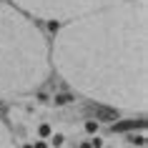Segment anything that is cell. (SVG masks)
Here are the masks:
<instances>
[{
	"label": "cell",
	"instance_id": "obj_6",
	"mask_svg": "<svg viewBox=\"0 0 148 148\" xmlns=\"http://www.w3.org/2000/svg\"><path fill=\"white\" fill-rule=\"evenodd\" d=\"M0 148H13V143H10L8 133H5V128L0 125Z\"/></svg>",
	"mask_w": 148,
	"mask_h": 148
},
{
	"label": "cell",
	"instance_id": "obj_4",
	"mask_svg": "<svg viewBox=\"0 0 148 148\" xmlns=\"http://www.w3.org/2000/svg\"><path fill=\"white\" fill-rule=\"evenodd\" d=\"M90 113H95V116L98 118H103V121H113V118H116V113H113V110H106V108H101V106H90Z\"/></svg>",
	"mask_w": 148,
	"mask_h": 148
},
{
	"label": "cell",
	"instance_id": "obj_1",
	"mask_svg": "<svg viewBox=\"0 0 148 148\" xmlns=\"http://www.w3.org/2000/svg\"><path fill=\"white\" fill-rule=\"evenodd\" d=\"M146 0H125L68 20L55 38V65L98 101L146 106Z\"/></svg>",
	"mask_w": 148,
	"mask_h": 148
},
{
	"label": "cell",
	"instance_id": "obj_10",
	"mask_svg": "<svg viewBox=\"0 0 148 148\" xmlns=\"http://www.w3.org/2000/svg\"><path fill=\"white\" fill-rule=\"evenodd\" d=\"M63 140H65V138H63L60 133H55L53 138H50V143H53V146H63Z\"/></svg>",
	"mask_w": 148,
	"mask_h": 148
},
{
	"label": "cell",
	"instance_id": "obj_14",
	"mask_svg": "<svg viewBox=\"0 0 148 148\" xmlns=\"http://www.w3.org/2000/svg\"><path fill=\"white\" fill-rule=\"evenodd\" d=\"M25 148H33V146H25Z\"/></svg>",
	"mask_w": 148,
	"mask_h": 148
},
{
	"label": "cell",
	"instance_id": "obj_12",
	"mask_svg": "<svg viewBox=\"0 0 148 148\" xmlns=\"http://www.w3.org/2000/svg\"><path fill=\"white\" fill-rule=\"evenodd\" d=\"M90 146H95V148H101V146H103V140H101V138H93V140H90Z\"/></svg>",
	"mask_w": 148,
	"mask_h": 148
},
{
	"label": "cell",
	"instance_id": "obj_5",
	"mask_svg": "<svg viewBox=\"0 0 148 148\" xmlns=\"http://www.w3.org/2000/svg\"><path fill=\"white\" fill-rule=\"evenodd\" d=\"M136 125H138V128H143V121H125V123H116L113 125V131H131V128H136Z\"/></svg>",
	"mask_w": 148,
	"mask_h": 148
},
{
	"label": "cell",
	"instance_id": "obj_7",
	"mask_svg": "<svg viewBox=\"0 0 148 148\" xmlns=\"http://www.w3.org/2000/svg\"><path fill=\"white\" fill-rule=\"evenodd\" d=\"M128 140H131L133 146H146V136H143V133H138V136H136V133H131V136H128Z\"/></svg>",
	"mask_w": 148,
	"mask_h": 148
},
{
	"label": "cell",
	"instance_id": "obj_13",
	"mask_svg": "<svg viewBox=\"0 0 148 148\" xmlns=\"http://www.w3.org/2000/svg\"><path fill=\"white\" fill-rule=\"evenodd\" d=\"M33 148H48V146H45V143H43V140H38V143H35V146H33Z\"/></svg>",
	"mask_w": 148,
	"mask_h": 148
},
{
	"label": "cell",
	"instance_id": "obj_2",
	"mask_svg": "<svg viewBox=\"0 0 148 148\" xmlns=\"http://www.w3.org/2000/svg\"><path fill=\"white\" fill-rule=\"evenodd\" d=\"M45 40L23 10L0 0V95L35 88L48 73Z\"/></svg>",
	"mask_w": 148,
	"mask_h": 148
},
{
	"label": "cell",
	"instance_id": "obj_11",
	"mask_svg": "<svg viewBox=\"0 0 148 148\" xmlns=\"http://www.w3.org/2000/svg\"><path fill=\"white\" fill-rule=\"evenodd\" d=\"M38 133H40V136H50V125H45V123H43V125L38 128Z\"/></svg>",
	"mask_w": 148,
	"mask_h": 148
},
{
	"label": "cell",
	"instance_id": "obj_8",
	"mask_svg": "<svg viewBox=\"0 0 148 148\" xmlns=\"http://www.w3.org/2000/svg\"><path fill=\"white\" fill-rule=\"evenodd\" d=\"M70 101H73V95H70V93H60V95H55V106H68Z\"/></svg>",
	"mask_w": 148,
	"mask_h": 148
},
{
	"label": "cell",
	"instance_id": "obj_9",
	"mask_svg": "<svg viewBox=\"0 0 148 148\" xmlns=\"http://www.w3.org/2000/svg\"><path fill=\"white\" fill-rule=\"evenodd\" d=\"M86 131L88 133H95V131H98V121H88V123H86Z\"/></svg>",
	"mask_w": 148,
	"mask_h": 148
},
{
	"label": "cell",
	"instance_id": "obj_3",
	"mask_svg": "<svg viewBox=\"0 0 148 148\" xmlns=\"http://www.w3.org/2000/svg\"><path fill=\"white\" fill-rule=\"evenodd\" d=\"M125 0H13V5L23 13H30L43 20H75V18L90 15L95 10L110 8Z\"/></svg>",
	"mask_w": 148,
	"mask_h": 148
}]
</instances>
